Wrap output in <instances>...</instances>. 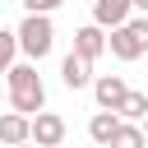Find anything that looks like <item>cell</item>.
I'll use <instances>...</instances> for the list:
<instances>
[{
  "instance_id": "cell-18",
  "label": "cell",
  "mask_w": 148,
  "mask_h": 148,
  "mask_svg": "<svg viewBox=\"0 0 148 148\" xmlns=\"http://www.w3.org/2000/svg\"><path fill=\"white\" fill-rule=\"evenodd\" d=\"M0 102H9V97H5V88H0Z\"/></svg>"
},
{
  "instance_id": "cell-12",
  "label": "cell",
  "mask_w": 148,
  "mask_h": 148,
  "mask_svg": "<svg viewBox=\"0 0 148 148\" xmlns=\"http://www.w3.org/2000/svg\"><path fill=\"white\" fill-rule=\"evenodd\" d=\"M116 116H120V120H143V116H148V92H134V88H130V97L120 102Z\"/></svg>"
},
{
  "instance_id": "cell-6",
  "label": "cell",
  "mask_w": 148,
  "mask_h": 148,
  "mask_svg": "<svg viewBox=\"0 0 148 148\" xmlns=\"http://www.w3.org/2000/svg\"><path fill=\"white\" fill-rule=\"evenodd\" d=\"M97 74H92V60L88 56H79V51H69L65 60H60V83L69 88V92H79V88H88Z\"/></svg>"
},
{
  "instance_id": "cell-5",
  "label": "cell",
  "mask_w": 148,
  "mask_h": 148,
  "mask_svg": "<svg viewBox=\"0 0 148 148\" xmlns=\"http://www.w3.org/2000/svg\"><path fill=\"white\" fill-rule=\"evenodd\" d=\"M32 143L37 148H60L65 143V116L60 111H37L32 116Z\"/></svg>"
},
{
  "instance_id": "cell-10",
  "label": "cell",
  "mask_w": 148,
  "mask_h": 148,
  "mask_svg": "<svg viewBox=\"0 0 148 148\" xmlns=\"http://www.w3.org/2000/svg\"><path fill=\"white\" fill-rule=\"evenodd\" d=\"M116 130H120V116H116V111H92V120H88V139H92V143L106 148Z\"/></svg>"
},
{
  "instance_id": "cell-14",
  "label": "cell",
  "mask_w": 148,
  "mask_h": 148,
  "mask_svg": "<svg viewBox=\"0 0 148 148\" xmlns=\"http://www.w3.org/2000/svg\"><path fill=\"white\" fill-rule=\"evenodd\" d=\"M18 5H23V14H56L65 0H18Z\"/></svg>"
},
{
  "instance_id": "cell-13",
  "label": "cell",
  "mask_w": 148,
  "mask_h": 148,
  "mask_svg": "<svg viewBox=\"0 0 148 148\" xmlns=\"http://www.w3.org/2000/svg\"><path fill=\"white\" fill-rule=\"evenodd\" d=\"M14 60H18V32L14 28H0V74H9Z\"/></svg>"
},
{
  "instance_id": "cell-8",
  "label": "cell",
  "mask_w": 148,
  "mask_h": 148,
  "mask_svg": "<svg viewBox=\"0 0 148 148\" xmlns=\"http://www.w3.org/2000/svg\"><path fill=\"white\" fill-rule=\"evenodd\" d=\"M32 139V116H18V111H0V143L5 148H18Z\"/></svg>"
},
{
  "instance_id": "cell-7",
  "label": "cell",
  "mask_w": 148,
  "mask_h": 148,
  "mask_svg": "<svg viewBox=\"0 0 148 148\" xmlns=\"http://www.w3.org/2000/svg\"><path fill=\"white\" fill-rule=\"evenodd\" d=\"M134 18V5L130 0H92V23L97 28H120V23H130Z\"/></svg>"
},
{
  "instance_id": "cell-4",
  "label": "cell",
  "mask_w": 148,
  "mask_h": 148,
  "mask_svg": "<svg viewBox=\"0 0 148 148\" xmlns=\"http://www.w3.org/2000/svg\"><path fill=\"white\" fill-rule=\"evenodd\" d=\"M92 97H97V111H120V102L130 97V83L120 74H97L92 79Z\"/></svg>"
},
{
  "instance_id": "cell-16",
  "label": "cell",
  "mask_w": 148,
  "mask_h": 148,
  "mask_svg": "<svg viewBox=\"0 0 148 148\" xmlns=\"http://www.w3.org/2000/svg\"><path fill=\"white\" fill-rule=\"evenodd\" d=\"M139 125H143V134H148V116H143V120H139Z\"/></svg>"
},
{
  "instance_id": "cell-2",
  "label": "cell",
  "mask_w": 148,
  "mask_h": 148,
  "mask_svg": "<svg viewBox=\"0 0 148 148\" xmlns=\"http://www.w3.org/2000/svg\"><path fill=\"white\" fill-rule=\"evenodd\" d=\"M14 32H18V56H28L32 65L56 51V23H51V14H23V23Z\"/></svg>"
},
{
  "instance_id": "cell-15",
  "label": "cell",
  "mask_w": 148,
  "mask_h": 148,
  "mask_svg": "<svg viewBox=\"0 0 148 148\" xmlns=\"http://www.w3.org/2000/svg\"><path fill=\"white\" fill-rule=\"evenodd\" d=\"M134 5V14H148V0H130Z\"/></svg>"
},
{
  "instance_id": "cell-17",
  "label": "cell",
  "mask_w": 148,
  "mask_h": 148,
  "mask_svg": "<svg viewBox=\"0 0 148 148\" xmlns=\"http://www.w3.org/2000/svg\"><path fill=\"white\" fill-rule=\"evenodd\" d=\"M18 148H37V143H32V139H28V143H18Z\"/></svg>"
},
{
  "instance_id": "cell-9",
  "label": "cell",
  "mask_w": 148,
  "mask_h": 148,
  "mask_svg": "<svg viewBox=\"0 0 148 148\" xmlns=\"http://www.w3.org/2000/svg\"><path fill=\"white\" fill-rule=\"evenodd\" d=\"M74 51H79V56H88V60H97V56L106 51V28H97V23H83V28L74 32Z\"/></svg>"
},
{
  "instance_id": "cell-3",
  "label": "cell",
  "mask_w": 148,
  "mask_h": 148,
  "mask_svg": "<svg viewBox=\"0 0 148 148\" xmlns=\"http://www.w3.org/2000/svg\"><path fill=\"white\" fill-rule=\"evenodd\" d=\"M106 51H111L116 60H139V56H148V14H134L130 23L111 28V32H106Z\"/></svg>"
},
{
  "instance_id": "cell-1",
  "label": "cell",
  "mask_w": 148,
  "mask_h": 148,
  "mask_svg": "<svg viewBox=\"0 0 148 148\" xmlns=\"http://www.w3.org/2000/svg\"><path fill=\"white\" fill-rule=\"evenodd\" d=\"M5 97H9V111H18V116L46 111V83H42V74H37L32 60H14V65H9V74H5Z\"/></svg>"
},
{
  "instance_id": "cell-11",
  "label": "cell",
  "mask_w": 148,
  "mask_h": 148,
  "mask_svg": "<svg viewBox=\"0 0 148 148\" xmlns=\"http://www.w3.org/2000/svg\"><path fill=\"white\" fill-rule=\"evenodd\" d=\"M106 148H148V134H143V125L139 120H120V130L111 134V143Z\"/></svg>"
}]
</instances>
